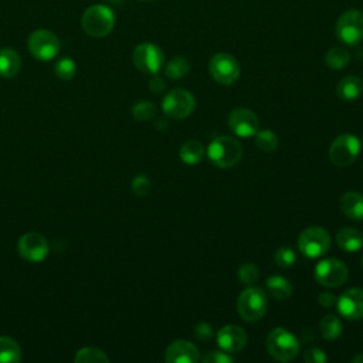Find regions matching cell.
<instances>
[{"label": "cell", "instance_id": "6da1fadb", "mask_svg": "<svg viewBox=\"0 0 363 363\" xmlns=\"http://www.w3.org/2000/svg\"><path fill=\"white\" fill-rule=\"evenodd\" d=\"M209 161L220 169L236 166L243 158L241 143L229 135L214 138L207 147Z\"/></svg>", "mask_w": 363, "mask_h": 363}, {"label": "cell", "instance_id": "7a4b0ae2", "mask_svg": "<svg viewBox=\"0 0 363 363\" xmlns=\"http://www.w3.org/2000/svg\"><path fill=\"white\" fill-rule=\"evenodd\" d=\"M81 24L88 35L101 39L113 31L115 26V15L108 6L94 5L84 12Z\"/></svg>", "mask_w": 363, "mask_h": 363}, {"label": "cell", "instance_id": "3957f363", "mask_svg": "<svg viewBox=\"0 0 363 363\" xmlns=\"http://www.w3.org/2000/svg\"><path fill=\"white\" fill-rule=\"evenodd\" d=\"M268 308L266 293L259 287L250 285L240 294L237 300V312L247 322L260 321Z\"/></svg>", "mask_w": 363, "mask_h": 363}, {"label": "cell", "instance_id": "277c9868", "mask_svg": "<svg viewBox=\"0 0 363 363\" xmlns=\"http://www.w3.org/2000/svg\"><path fill=\"white\" fill-rule=\"evenodd\" d=\"M267 350L278 362L294 360L300 353V341L285 328H274L267 337Z\"/></svg>", "mask_w": 363, "mask_h": 363}, {"label": "cell", "instance_id": "5b68a950", "mask_svg": "<svg viewBox=\"0 0 363 363\" xmlns=\"http://www.w3.org/2000/svg\"><path fill=\"white\" fill-rule=\"evenodd\" d=\"M331 248V236L322 227L305 229L298 237V250L308 259H319Z\"/></svg>", "mask_w": 363, "mask_h": 363}, {"label": "cell", "instance_id": "8992f818", "mask_svg": "<svg viewBox=\"0 0 363 363\" xmlns=\"http://www.w3.org/2000/svg\"><path fill=\"white\" fill-rule=\"evenodd\" d=\"M362 150V142L353 134L339 135L330 147V159L338 168H345L352 165Z\"/></svg>", "mask_w": 363, "mask_h": 363}, {"label": "cell", "instance_id": "52a82bcc", "mask_svg": "<svg viewBox=\"0 0 363 363\" xmlns=\"http://www.w3.org/2000/svg\"><path fill=\"white\" fill-rule=\"evenodd\" d=\"M196 108V99L193 94L184 88H175L169 91L163 101L162 110L163 113L173 120L188 118Z\"/></svg>", "mask_w": 363, "mask_h": 363}, {"label": "cell", "instance_id": "ba28073f", "mask_svg": "<svg viewBox=\"0 0 363 363\" xmlns=\"http://www.w3.org/2000/svg\"><path fill=\"white\" fill-rule=\"evenodd\" d=\"M209 72L216 83L232 86L240 77V64L232 54L217 53L209 61Z\"/></svg>", "mask_w": 363, "mask_h": 363}, {"label": "cell", "instance_id": "9c48e42d", "mask_svg": "<svg viewBox=\"0 0 363 363\" xmlns=\"http://www.w3.org/2000/svg\"><path fill=\"white\" fill-rule=\"evenodd\" d=\"M337 38L346 46H356L363 40V13L359 10L345 12L335 27Z\"/></svg>", "mask_w": 363, "mask_h": 363}, {"label": "cell", "instance_id": "30bf717a", "mask_svg": "<svg viewBox=\"0 0 363 363\" xmlns=\"http://www.w3.org/2000/svg\"><path fill=\"white\" fill-rule=\"evenodd\" d=\"M29 50L38 60L50 61L60 51L58 38L49 30H35L29 38Z\"/></svg>", "mask_w": 363, "mask_h": 363}, {"label": "cell", "instance_id": "8fae6325", "mask_svg": "<svg viewBox=\"0 0 363 363\" xmlns=\"http://www.w3.org/2000/svg\"><path fill=\"white\" fill-rule=\"evenodd\" d=\"M132 61L139 71L145 72V74L155 76L163 67L165 56L156 45L142 43L134 50Z\"/></svg>", "mask_w": 363, "mask_h": 363}, {"label": "cell", "instance_id": "7c38bea8", "mask_svg": "<svg viewBox=\"0 0 363 363\" xmlns=\"http://www.w3.org/2000/svg\"><path fill=\"white\" fill-rule=\"evenodd\" d=\"M348 267L337 259L322 260L315 267V280L326 288H339L348 281Z\"/></svg>", "mask_w": 363, "mask_h": 363}, {"label": "cell", "instance_id": "4fadbf2b", "mask_svg": "<svg viewBox=\"0 0 363 363\" xmlns=\"http://www.w3.org/2000/svg\"><path fill=\"white\" fill-rule=\"evenodd\" d=\"M17 250L20 256L30 263H40L49 254V243L39 233H26L20 237Z\"/></svg>", "mask_w": 363, "mask_h": 363}, {"label": "cell", "instance_id": "5bb4252c", "mask_svg": "<svg viewBox=\"0 0 363 363\" xmlns=\"http://www.w3.org/2000/svg\"><path fill=\"white\" fill-rule=\"evenodd\" d=\"M259 118L247 108H236L229 115V128L236 136L250 138L259 132Z\"/></svg>", "mask_w": 363, "mask_h": 363}, {"label": "cell", "instance_id": "9a60e30c", "mask_svg": "<svg viewBox=\"0 0 363 363\" xmlns=\"http://www.w3.org/2000/svg\"><path fill=\"white\" fill-rule=\"evenodd\" d=\"M217 345L227 353H239L247 345V334L239 325H226L216 335Z\"/></svg>", "mask_w": 363, "mask_h": 363}, {"label": "cell", "instance_id": "2e32d148", "mask_svg": "<svg viewBox=\"0 0 363 363\" xmlns=\"http://www.w3.org/2000/svg\"><path fill=\"white\" fill-rule=\"evenodd\" d=\"M337 307L339 314L349 319L357 321L363 318V289L362 288H350L345 291L337 301Z\"/></svg>", "mask_w": 363, "mask_h": 363}, {"label": "cell", "instance_id": "e0dca14e", "mask_svg": "<svg viewBox=\"0 0 363 363\" xmlns=\"http://www.w3.org/2000/svg\"><path fill=\"white\" fill-rule=\"evenodd\" d=\"M165 360L169 363H196L200 360V353L192 342L176 341L168 346Z\"/></svg>", "mask_w": 363, "mask_h": 363}, {"label": "cell", "instance_id": "ac0fdd59", "mask_svg": "<svg viewBox=\"0 0 363 363\" xmlns=\"http://www.w3.org/2000/svg\"><path fill=\"white\" fill-rule=\"evenodd\" d=\"M341 210L350 220H363V195L359 192H346L341 199Z\"/></svg>", "mask_w": 363, "mask_h": 363}, {"label": "cell", "instance_id": "d6986e66", "mask_svg": "<svg viewBox=\"0 0 363 363\" xmlns=\"http://www.w3.org/2000/svg\"><path fill=\"white\" fill-rule=\"evenodd\" d=\"M22 67V58L13 49L0 50V76L5 79H13L19 74Z\"/></svg>", "mask_w": 363, "mask_h": 363}, {"label": "cell", "instance_id": "ffe728a7", "mask_svg": "<svg viewBox=\"0 0 363 363\" xmlns=\"http://www.w3.org/2000/svg\"><path fill=\"white\" fill-rule=\"evenodd\" d=\"M338 245L348 252H356L363 247V233L353 227H344L337 234Z\"/></svg>", "mask_w": 363, "mask_h": 363}, {"label": "cell", "instance_id": "44dd1931", "mask_svg": "<svg viewBox=\"0 0 363 363\" xmlns=\"http://www.w3.org/2000/svg\"><path fill=\"white\" fill-rule=\"evenodd\" d=\"M266 287L268 294L278 301H285L293 296V284L281 275L270 277L266 282Z\"/></svg>", "mask_w": 363, "mask_h": 363}, {"label": "cell", "instance_id": "7402d4cb", "mask_svg": "<svg viewBox=\"0 0 363 363\" xmlns=\"http://www.w3.org/2000/svg\"><path fill=\"white\" fill-rule=\"evenodd\" d=\"M363 94V81L356 76H346L338 84V95L344 101H355Z\"/></svg>", "mask_w": 363, "mask_h": 363}, {"label": "cell", "instance_id": "603a6c76", "mask_svg": "<svg viewBox=\"0 0 363 363\" xmlns=\"http://www.w3.org/2000/svg\"><path fill=\"white\" fill-rule=\"evenodd\" d=\"M179 156H180L182 162L186 163V165H197V163H200L203 156H204L203 143L196 140V139L186 140L180 147Z\"/></svg>", "mask_w": 363, "mask_h": 363}, {"label": "cell", "instance_id": "cb8c5ba5", "mask_svg": "<svg viewBox=\"0 0 363 363\" xmlns=\"http://www.w3.org/2000/svg\"><path fill=\"white\" fill-rule=\"evenodd\" d=\"M22 357L19 344L9 337H0V363H16Z\"/></svg>", "mask_w": 363, "mask_h": 363}, {"label": "cell", "instance_id": "d4e9b609", "mask_svg": "<svg viewBox=\"0 0 363 363\" xmlns=\"http://www.w3.org/2000/svg\"><path fill=\"white\" fill-rule=\"evenodd\" d=\"M319 330L326 341H335L342 334V322L337 315H326L319 322Z\"/></svg>", "mask_w": 363, "mask_h": 363}, {"label": "cell", "instance_id": "484cf974", "mask_svg": "<svg viewBox=\"0 0 363 363\" xmlns=\"http://www.w3.org/2000/svg\"><path fill=\"white\" fill-rule=\"evenodd\" d=\"M189 70H191V63H189V60L185 58V57L179 56V57L172 58V60L166 64V67H165V74H166V77L170 79V80H180V79H184V77L188 74Z\"/></svg>", "mask_w": 363, "mask_h": 363}, {"label": "cell", "instance_id": "4316f807", "mask_svg": "<svg viewBox=\"0 0 363 363\" xmlns=\"http://www.w3.org/2000/svg\"><path fill=\"white\" fill-rule=\"evenodd\" d=\"M350 63V54L344 47H332L325 54V64L331 70H342Z\"/></svg>", "mask_w": 363, "mask_h": 363}, {"label": "cell", "instance_id": "83f0119b", "mask_svg": "<svg viewBox=\"0 0 363 363\" xmlns=\"http://www.w3.org/2000/svg\"><path fill=\"white\" fill-rule=\"evenodd\" d=\"M74 360H76V363H108L110 362V357H108L105 355V352H102L98 348L87 346L77 352Z\"/></svg>", "mask_w": 363, "mask_h": 363}, {"label": "cell", "instance_id": "f1b7e54d", "mask_svg": "<svg viewBox=\"0 0 363 363\" xmlns=\"http://www.w3.org/2000/svg\"><path fill=\"white\" fill-rule=\"evenodd\" d=\"M256 145L263 152H274L278 148V136L273 131H260L256 134Z\"/></svg>", "mask_w": 363, "mask_h": 363}, {"label": "cell", "instance_id": "f546056e", "mask_svg": "<svg viewBox=\"0 0 363 363\" xmlns=\"http://www.w3.org/2000/svg\"><path fill=\"white\" fill-rule=\"evenodd\" d=\"M132 114L138 121H150L156 115V106L151 101H138L132 106Z\"/></svg>", "mask_w": 363, "mask_h": 363}, {"label": "cell", "instance_id": "4dcf8cb0", "mask_svg": "<svg viewBox=\"0 0 363 363\" xmlns=\"http://www.w3.org/2000/svg\"><path fill=\"white\" fill-rule=\"evenodd\" d=\"M54 72H56V76L58 79H61L64 81H68V80H71L72 77L76 76L77 65H76L74 60L65 57V58H61L60 61H57V64L54 67Z\"/></svg>", "mask_w": 363, "mask_h": 363}, {"label": "cell", "instance_id": "1f68e13d", "mask_svg": "<svg viewBox=\"0 0 363 363\" xmlns=\"http://www.w3.org/2000/svg\"><path fill=\"white\" fill-rule=\"evenodd\" d=\"M274 260L281 268H289L296 264L297 254L291 247H281L275 251Z\"/></svg>", "mask_w": 363, "mask_h": 363}, {"label": "cell", "instance_id": "d6a6232c", "mask_svg": "<svg viewBox=\"0 0 363 363\" xmlns=\"http://www.w3.org/2000/svg\"><path fill=\"white\" fill-rule=\"evenodd\" d=\"M260 278V270L252 263H245L239 270V280L245 285H254Z\"/></svg>", "mask_w": 363, "mask_h": 363}, {"label": "cell", "instance_id": "836d02e7", "mask_svg": "<svg viewBox=\"0 0 363 363\" xmlns=\"http://www.w3.org/2000/svg\"><path fill=\"white\" fill-rule=\"evenodd\" d=\"M131 188L136 196H147L152 191V182L148 176L138 175L136 177H134Z\"/></svg>", "mask_w": 363, "mask_h": 363}, {"label": "cell", "instance_id": "e575fe53", "mask_svg": "<svg viewBox=\"0 0 363 363\" xmlns=\"http://www.w3.org/2000/svg\"><path fill=\"white\" fill-rule=\"evenodd\" d=\"M204 363H232L234 362V357L230 356L227 352L222 350H211L207 352L203 357H200Z\"/></svg>", "mask_w": 363, "mask_h": 363}, {"label": "cell", "instance_id": "d590c367", "mask_svg": "<svg viewBox=\"0 0 363 363\" xmlns=\"http://www.w3.org/2000/svg\"><path fill=\"white\" fill-rule=\"evenodd\" d=\"M193 334H195V338L199 339L200 342H207L213 338V328H211V325H209L206 322H200L195 326Z\"/></svg>", "mask_w": 363, "mask_h": 363}, {"label": "cell", "instance_id": "8d00e7d4", "mask_svg": "<svg viewBox=\"0 0 363 363\" xmlns=\"http://www.w3.org/2000/svg\"><path fill=\"white\" fill-rule=\"evenodd\" d=\"M304 360L307 363H325L328 362V356H326V353L319 348H309L304 353Z\"/></svg>", "mask_w": 363, "mask_h": 363}, {"label": "cell", "instance_id": "74e56055", "mask_svg": "<svg viewBox=\"0 0 363 363\" xmlns=\"http://www.w3.org/2000/svg\"><path fill=\"white\" fill-rule=\"evenodd\" d=\"M318 301H319V304L323 307V308H332L334 305H337V297L334 296V294H331V293H323V294H321L319 296V298H318Z\"/></svg>", "mask_w": 363, "mask_h": 363}, {"label": "cell", "instance_id": "f35d334b", "mask_svg": "<svg viewBox=\"0 0 363 363\" xmlns=\"http://www.w3.org/2000/svg\"><path fill=\"white\" fill-rule=\"evenodd\" d=\"M165 87H166V84L163 83V80H162V79H158V77L152 79L151 83H150V88H151L152 92H155V94L162 92V91L165 90Z\"/></svg>", "mask_w": 363, "mask_h": 363}, {"label": "cell", "instance_id": "ab89813d", "mask_svg": "<svg viewBox=\"0 0 363 363\" xmlns=\"http://www.w3.org/2000/svg\"><path fill=\"white\" fill-rule=\"evenodd\" d=\"M352 362H353V363H363V353L356 355V356L352 359Z\"/></svg>", "mask_w": 363, "mask_h": 363}, {"label": "cell", "instance_id": "60d3db41", "mask_svg": "<svg viewBox=\"0 0 363 363\" xmlns=\"http://www.w3.org/2000/svg\"><path fill=\"white\" fill-rule=\"evenodd\" d=\"M362 267H363V257H362Z\"/></svg>", "mask_w": 363, "mask_h": 363}]
</instances>
